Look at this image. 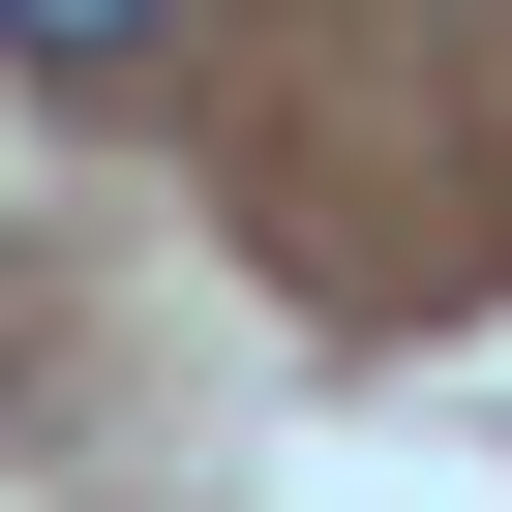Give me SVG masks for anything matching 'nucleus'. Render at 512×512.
Masks as SVG:
<instances>
[{"label":"nucleus","mask_w":512,"mask_h":512,"mask_svg":"<svg viewBox=\"0 0 512 512\" xmlns=\"http://www.w3.org/2000/svg\"><path fill=\"white\" fill-rule=\"evenodd\" d=\"M151 31H181V0H0V61H31V91H121Z\"/></svg>","instance_id":"obj_1"}]
</instances>
